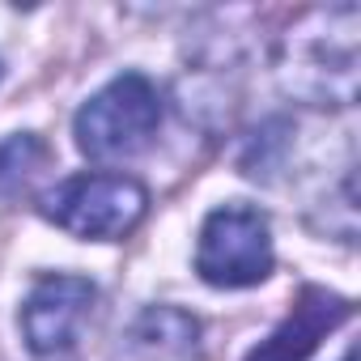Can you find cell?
<instances>
[{
	"label": "cell",
	"mask_w": 361,
	"mask_h": 361,
	"mask_svg": "<svg viewBox=\"0 0 361 361\" xmlns=\"http://www.w3.org/2000/svg\"><path fill=\"white\" fill-rule=\"evenodd\" d=\"M200 348V323L178 306H149L119 336V361H192Z\"/></svg>",
	"instance_id": "obj_7"
},
{
	"label": "cell",
	"mask_w": 361,
	"mask_h": 361,
	"mask_svg": "<svg viewBox=\"0 0 361 361\" xmlns=\"http://www.w3.org/2000/svg\"><path fill=\"white\" fill-rule=\"evenodd\" d=\"M348 314H353L348 298L327 293V289H319V285H306V289L298 293L293 310L285 314V323H281L264 344H255V348L247 353V361H306V357L319 348V340H323L327 331H336Z\"/></svg>",
	"instance_id": "obj_6"
},
{
	"label": "cell",
	"mask_w": 361,
	"mask_h": 361,
	"mask_svg": "<svg viewBox=\"0 0 361 361\" xmlns=\"http://www.w3.org/2000/svg\"><path fill=\"white\" fill-rule=\"evenodd\" d=\"M94 298H98V289L85 276H68V272L43 276L22 306V336H26L30 353L51 357V353L73 348L94 310Z\"/></svg>",
	"instance_id": "obj_5"
},
{
	"label": "cell",
	"mask_w": 361,
	"mask_h": 361,
	"mask_svg": "<svg viewBox=\"0 0 361 361\" xmlns=\"http://www.w3.org/2000/svg\"><path fill=\"white\" fill-rule=\"evenodd\" d=\"M344 361H353V353H344Z\"/></svg>",
	"instance_id": "obj_9"
},
{
	"label": "cell",
	"mask_w": 361,
	"mask_h": 361,
	"mask_svg": "<svg viewBox=\"0 0 361 361\" xmlns=\"http://www.w3.org/2000/svg\"><path fill=\"white\" fill-rule=\"evenodd\" d=\"M149 192L132 174H77L43 200V217L68 230L73 238H123L140 226Z\"/></svg>",
	"instance_id": "obj_3"
},
{
	"label": "cell",
	"mask_w": 361,
	"mask_h": 361,
	"mask_svg": "<svg viewBox=\"0 0 361 361\" xmlns=\"http://www.w3.org/2000/svg\"><path fill=\"white\" fill-rule=\"evenodd\" d=\"M357 9H323L310 13L298 30H289L281 77L293 94L310 102H348L357 90Z\"/></svg>",
	"instance_id": "obj_1"
},
{
	"label": "cell",
	"mask_w": 361,
	"mask_h": 361,
	"mask_svg": "<svg viewBox=\"0 0 361 361\" xmlns=\"http://www.w3.org/2000/svg\"><path fill=\"white\" fill-rule=\"evenodd\" d=\"M161 123V94L149 77L123 73L102 85L73 119L77 149L94 161H119L140 153Z\"/></svg>",
	"instance_id": "obj_2"
},
{
	"label": "cell",
	"mask_w": 361,
	"mask_h": 361,
	"mask_svg": "<svg viewBox=\"0 0 361 361\" xmlns=\"http://www.w3.org/2000/svg\"><path fill=\"white\" fill-rule=\"evenodd\" d=\"M47 166V145L30 132L22 136H9V140H0V192L5 196H22L39 170Z\"/></svg>",
	"instance_id": "obj_8"
},
{
	"label": "cell",
	"mask_w": 361,
	"mask_h": 361,
	"mask_svg": "<svg viewBox=\"0 0 361 361\" xmlns=\"http://www.w3.org/2000/svg\"><path fill=\"white\" fill-rule=\"evenodd\" d=\"M196 272L200 281L217 289H247L272 276V230L259 209L226 204L213 209L200 247H196Z\"/></svg>",
	"instance_id": "obj_4"
}]
</instances>
